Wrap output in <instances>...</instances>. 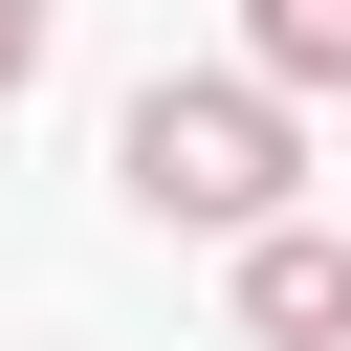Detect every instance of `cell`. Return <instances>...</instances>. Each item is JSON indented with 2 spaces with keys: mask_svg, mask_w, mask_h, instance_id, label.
Masks as SVG:
<instances>
[{
  "mask_svg": "<svg viewBox=\"0 0 351 351\" xmlns=\"http://www.w3.org/2000/svg\"><path fill=\"white\" fill-rule=\"evenodd\" d=\"M241 66L307 110V88H351V0H241Z\"/></svg>",
  "mask_w": 351,
  "mask_h": 351,
  "instance_id": "cell-3",
  "label": "cell"
},
{
  "mask_svg": "<svg viewBox=\"0 0 351 351\" xmlns=\"http://www.w3.org/2000/svg\"><path fill=\"white\" fill-rule=\"evenodd\" d=\"M110 176H132V219H197V241H263L285 219V176H307V132H285V88L241 66V88H132V132H110Z\"/></svg>",
  "mask_w": 351,
  "mask_h": 351,
  "instance_id": "cell-1",
  "label": "cell"
},
{
  "mask_svg": "<svg viewBox=\"0 0 351 351\" xmlns=\"http://www.w3.org/2000/svg\"><path fill=\"white\" fill-rule=\"evenodd\" d=\"M22 66H44V0H0V110H22Z\"/></svg>",
  "mask_w": 351,
  "mask_h": 351,
  "instance_id": "cell-4",
  "label": "cell"
},
{
  "mask_svg": "<svg viewBox=\"0 0 351 351\" xmlns=\"http://www.w3.org/2000/svg\"><path fill=\"white\" fill-rule=\"evenodd\" d=\"M241 329H263V351H351V241H329V219H263V241H241Z\"/></svg>",
  "mask_w": 351,
  "mask_h": 351,
  "instance_id": "cell-2",
  "label": "cell"
}]
</instances>
